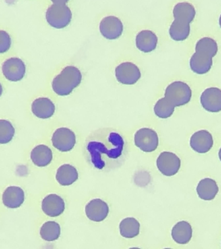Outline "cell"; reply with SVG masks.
<instances>
[{
    "label": "cell",
    "instance_id": "obj_1",
    "mask_svg": "<svg viewBox=\"0 0 221 249\" xmlns=\"http://www.w3.org/2000/svg\"><path fill=\"white\" fill-rule=\"evenodd\" d=\"M86 151L89 161L95 168L110 170L119 167L125 159V140L116 130H98L87 140Z\"/></svg>",
    "mask_w": 221,
    "mask_h": 249
},
{
    "label": "cell",
    "instance_id": "obj_2",
    "mask_svg": "<svg viewBox=\"0 0 221 249\" xmlns=\"http://www.w3.org/2000/svg\"><path fill=\"white\" fill-rule=\"evenodd\" d=\"M82 81V73L78 68L68 66L52 81V89L60 96H67L78 87Z\"/></svg>",
    "mask_w": 221,
    "mask_h": 249
},
{
    "label": "cell",
    "instance_id": "obj_3",
    "mask_svg": "<svg viewBox=\"0 0 221 249\" xmlns=\"http://www.w3.org/2000/svg\"><path fill=\"white\" fill-rule=\"evenodd\" d=\"M72 13L66 4L50 6L46 13V19L50 26L55 29H63L70 23Z\"/></svg>",
    "mask_w": 221,
    "mask_h": 249
},
{
    "label": "cell",
    "instance_id": "obj_4",
    "mask_svg": "<svg viewBox=\"0 0 221 249\" xmlns=\"http://www.w3.org/2000/svg\"><path fill=\"white\" fill-rule=\"evenodd\" d=\"M165 97H167L175 107H181L191 101L192 90L185 82H172L165 89Z\"/></svg>",
    "mask_w": 221,
    "mask_h": 249
},
{
    "label": "cell",
    "instance_id": "obj_5",
    "mask_svg": "<svg viewBox=\"0 0 221 249\" xmlns=\"http://www.w3.org/2000/svg\"><path fill=\"white\" fill-rule=\"evenodd\" d=\"M136 146L146 153L154 151L158 147V134L154 130L149 128H142L137 130L135 135Z\"/></svg>",
    "mask_w": 221,
    "mask_h": 249
},
{
    "label": "cell",
    "instance_id": "obj_6",
    "mask_svg": "<svg viewBox=\"0 0 221 249\" xmlns=\"http://www.w3.org/2000/svg\"><path fill=\"white\" fill-rule=\"evenodd\" d=\"M116 79L122 85H133L141 78L140 70L133 62H122L116 68Z\"/></svg>",
    "mask_w": 221,
    "mask_h": 249
},
{
    "label": "cell",
    "instance_id": "obj_7",
    "mask_svg": "<svg viewBox=\"0 0 221 249\" xmlns=\"http://www.w3.org/2000/svg\"><path fill=\"white\" fill-rule=\"evenodd\" d=\"M157 167L162 175L172 177L178 172L181 165L179 157L171 152H162L156 161Z\"/></svg>",
    "mask_w": 221,
    "mask_h": 249
},
{
    "label": "cell",
    "instance_id": "obj_8",
    "mask_svg": "<svg viewBox=\"0 0 221 249\" xmlns=\"http://www.w3.org/2000/svg\"><path fill=\"white\" fill-rule=\"evenodd\" d=\"M52 143L60 151H70L76 143V136L69 128H59L55 130L52 136Z\"/></svg>",
    "mask_w": 221,
    "mask_h": 249
},
{
    "label": "cell",
    "instance_id": "obj_9",
    "mask_svg": "<svg viewBox=\"0 0 221 249\" xmlns=\"http://www.w3.org/2000/svg\"><path fill=\"white\" fill-rule=\"evenodd\" d=\"M101 34L108 40H116L121 36L123 24L121 19L114 16L103 18L100 24Z\"/></svg>",
    "mask_w": 221,
    "mask_h": 249
},
{
    "label": "cell",
    "instance_id": "obj_10",
    "mask_svg": "<svg viewBox=\"0 0 221 249\" xmlns=\"http://www.w3.org/2000/svg\"><path fill=\"white\" fill-rule=\"evenodd\" d=\"M26 71V65L23 60L19 58H9L2 64L3 75L10 81H21L24 77Z\"/></svg>",
    "mask_w": 221,
    "mask_h": 249
},
{
    "label": "cell",
    "instance_id": "obj_11",
    "mask_svg": "<svg viewBox=\"0 0 221 249\" xmlns=\"http://www.w3.org/2000/svg\"><path fill=\"white\" fill-rule=\"evenodd\" d=\"M200 101L203 108L207 112H221V89L217 87L207 88L202 93Z\"/></svg>",
    "mask_w": 221,
    "mask_h": 249
},
{
    "label": "cell",
    "instance_id": "obj_12",
    "mask_svg": "<svg viewBox=\"0 0 221 249\" xmlns=\"http://www.w3.org/2000/svg\"><path fill=\"white\" fill-rule=\"evenodd\" d=\"M85 213L91 221L101 222L107 217L109 213V207L103 200L100 198H95L86 204Z\"/></svg>",
    "mask_w": 221,
    "mask_h": 249
},
{
    "label": "cell",
    "instance_id": "obj_13",
    "mask_svg": "<svg viewBox=\"0 0 221 249\" xmlns=\"http://www.w3.org/2000/svg\"><path fill=\"white\" fill-rule=\"evenodd\" d=\"M213 145V136L205 130L195 132L190 139V146L197 153H206L210 151Z\"/></svg>",
    "mask_w": 221,
    "mask_h": 249
},
{
    "label": "cell",
    "instance_id": "obj_14",
    "mask_svg": "<svg viewBox=\"0 0 221 249\" xmlns=\"http://www.w3.org/2000/svg\"><path fill=\"white\" fill-rule=\"evenodd\" d=\"M42 209L50 217H57L65 211V201L57 194H50L42 200Z\"/></svg>",
    "mask_w": 221,
    "mask_h": 249
},
{
    "label": "cell",
    "instance_id": "obj_15",
    "mask_svg": "<svg viewBox=\"0 0 221 249\" xmlns=\"http://www.w3.org/2000/svg\"><path fill=\"white\" fill-rule=\"evenodd\" d=\"M158 42V36L151 30L141 31L136 37V46L137 48L140 52L146 53L156 50Z\"/></svg>",
    "mask_w": 221,
    "mask_h": 249
},
{
    "label": "cell",
    "instance_id": "obj_16",
    "mask_svg": "<svg viewBox=\"0 0 221 249\" xmlns=\"http://www.w3.org/2000/svg\"><path fill=\"white\" fill-rule=\"evenodd\" d=\"M191 71L197 75H204L210 71L213 66V58L206 54L195 52L189 60Z\"/></svg>",
    "mask_w": 221,
    "mask_h": 249
},
{
    "label": "cell",
    "instance_id": "obj_17",
    "mask_svg": "<svg viewBox=\"0 0 221 249\" xmlns=\"http://www.w3.org/2000/svg\"><path fill=\"white\" fill-rule=\"evenodd\" d=\"M32 112L40 119H48L53 116L55 106L49 98L39 97L32 103Z\"/></svg>",
    "mask_w": 221,
    "mask_h": 249
},
{
    "label": "cell",
    "instance_id": "obj_18",
    "mask_svg": "<svg viewBox=\"0 0 221 249\" xmlns=\"http://www.w3.org/2000/svg\"><path fill=\"white\" fill-rule=\"evenodd\" d=\"M2 200L3 204L7 208H19L24 202V190L20 187H8L3 192Z\"/></svg>",
    "mask_w": 221,
    "mask_h": 249
},
{
    "label": "cell",
    "instance_id": "obj_19",
    "mask_svg": "<svg viewBox=\"0 0 221 249\" xmlns=\"http://www.w3.org/2000/svg\"><path fill=\"white\" fill-rule=\"evenodd\" d=\"M172 15L174 19L190 24L195 19L196 9L193 4L189 2H179L174 6Z\"/></svg>",
    "mask_w": 221,
    "mask_h": 249
},
{
    "label": "cell",
    "instance_id": "obj_20",
    "mask_svg": "<svg viewBox=\"0 0 221 249\" xmlns=\"http://www.w3.org/2000/svg\"><path fill=\"white\" fill-rule=\"evenodd\" d=\"M193 235V229L188 222H178L172 228L171 235L173 240L180 245H186L191 240Z\"/></svg>",
    "mask_w": 221,
    "mask_h": 249
},
{
    "label": "cell",
    "instance_id": "obj_21",
    "mask_svg": "<svg viewBox=\"0 0 221 249\" xmlns=\"http://www.w3.org/2000/svg\"><path fill=\"white\" fill-rule=\"evenodd\" d=\"M219 186L213 179L205 178L200 181L197 187L198 196L201 199H214L219 192Z\"/></svg>",
    "mask_w": 221,
    "mask_h": 249
},
{
    "label": "cell",
    "instance_id": "obj_22",
    "mask_svg": "<svg viewBox=\"0 0 221 249\" xmlns=\"http://www.w3.org/2000/svg\"><path fill=\"white\" fill-rule=\"evenodd\" d=\"M31 159L36 166L46 167L51 162L53 153L48 146L39 145L33 149L31 153Z\"/></svg>",
    "mask_w": 221,
    "mask_h": 249
},
{
    "label": "cell",
    "instance_id": "obj_23",
    "mask_svg": "<svg viewBox=\"0 0 221 249\" xmlns=\"http://www.w3.org/2000/svg\"><path fill=\"white\" fill-rule=\"evenodd\" d=\"M78 178V171L75 167L69 164L61 165L57 169V174H56L57 182L64 186H70Z\"/></svg>",
    "mask_w": 221,
    "mask_h": 249
},
{
    "label": "cell",
    "instance_id": "obj_24",
    "mask_svg": "<svg viewBox=\"0 0 221 249\" xmlns=\"http://www.w3.org/2000/svg\"><path fill=\"white\" fill-rule=\"evenodd\" d=\"M191 32L189 23L174 19L170 27L169 33L172 40L176 42H182L189 37Z\"/></svg>",
    "mask_w": 221,
    "mask_h": 249
},
{
    "label": "cell",
    "instance_id": "obj_25",
    "mask_svg": "<svg viewBox=\"0 0 221 249\" xmlns=\"http://www.w3.org/2000/svg\"><path fill=\"white\" fill-rule=\"evenodd\" d=\"M140 224L133 217H127L122 220L119 225L120 233L125 238L131 239L139 233Z\"/></svg>",
    "mask_w": 221,
    "mask_h": 249
},
{
    "label": "cell",
    "instance_id": "obj_26",
    "mask_svg": "<svg viewBox=\"0 0 221 249\" xmlns=\"http://www.w3.org/2000/svg\"><path fill=\"white\" fill-rule=\"evenodd\" d=\"M218 50L217 42L210 37H203L199 39L195 44V52L206 54L211 58L216 55Z\"/></svg>",
    "mask_w": 221,
    "mask_h": 249
},
{
    "label": "cell",
    "instance_id": "obj_27",
    "mask_svg": "<svg viewBox=\"0 0 221 249\" xmlns=\"http://www.w3.org/2000/svg\"><path fill=\"white\" fill-rule=\"evenodd\" d=\"M61 231V227L59 223L55 221H48L42 226L40 234L44 240L53 241L59 238Z\"/></svg>",
    "mask_w": 221,
    "mask_h": 249
},
{
    "label": "cell",
    "instance_id": "obj_28",
    "mask_svg": "<svg viewBox=\"0 0 221 249\" xmlns=\"http://www.w3.org/2000/svg\"><path fill=\"white\" fill-rule=\"evenodd\" d=\"M175 106L167 97L159 99L154 107L155 115L159 118L168 119L173 114Z\"/></svg>",
    "mask_w": 221,
    "mask_h": 249
},
{
    "label": "cell",
    "instance_id": "obj_29",
    "mask_svg": "<svg viewBox=\"0 0 221 249\" xmlns=\"http://www.w3.org/2000/svg\"><path fill=\"white\" fill-rule=\"evenodd\" d=\"M15 129L12 124L6 120H0V143H8L14 137Z\"/></svg>",
    "mask_w": 221,
    "mask_h": 249
},
{
    "label": "cell",
    "instance_id": "obj_30",
    "mask_svg": "<svg viewBox=\"0 0 221 249\" xmlns=\"http://www.w3.org/2000/svg\"><path fill=\"white\" fill-rule=\"evenodd\" d=\"M11 46V38L10 35L5 31H1V44H0V52L1 53L7 52Z\"/></svg>",
    "mask_w": 221,
    "mask_h": 249
},
{
    "label": "cell",
    "instance_id": "obj_31",
    "mask_svg": "<svg viewBox=\"0 0 221 249\" xmlns=\"http://www.w3.org/2000/svg\"><path fill=\"white\" fill-rule=\"evenodd\" d=\"M52 2H53L54 3L57 4H65L68 2L69 0H51Z\"/></svg>",
    "mask_w": 221,
    "mask_h": 249
},
{
    "label": "cell",
    "instance_id": "obj_32",
    "mask_svg": "<svg viewBox=\"0 0 221 249\" xmlns=\"http://www.w3.org/2000/svg\"><path fill=\"white\" fill-rule=\"evenodd\" d=\"M219 26H220V27L221 28V15H220V17H219Z\"/></svg>",
    "mask_w": 221,
    "mask_h": 249
},
{
    "label": "cell",
    "instance_id": "obj_33",
    "mask_svg": "<svg viewBox=\"0 0 221 249\" xmlns=\"http://www.w3.org/2000/svg\"><path fill=\"white\" fill-rule=\"evenodd\" d=\"M219 159H220V160L221 161V148L220 150H219Z\"/></svg>",
    "mask_w": 221,
    "mask_h": 249
}]
</instances>
